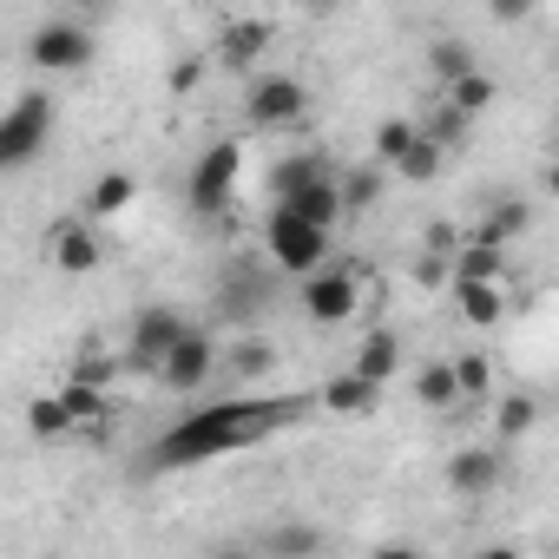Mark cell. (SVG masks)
<instances>
[{
	"label": "cell",
	"instance_id": "4",
	"mask_svg": "<svg viewBox=\"0 0 559 559\" xmlns=\"http://www.w3.org/2000/svg\"><path fill=\"white\" fill-rule=\"evenodd\" d=\"M93 60H99V34H93V21H80V14H60V21H47V27L27 34V67H34L40 80H73V73H86Z\"/></svg>",
	"mask_w": 559,
	"mask_h": 559
},
{
	"label": "cell",
	"instance_id": "20",
	"mask_svg": "<svg viewBox=\"0 0 559 559\" xmlns=\"http://www.w3.org/2000/svg\"><path fill=\"white\" fill-rule=\"evenodd\" d=\"M415 402H421L428 415H454V408H461V382H454V362H448V356L415 369Z\"/></svg>",
	"mask_w": 559,
	"mask_h": 559
},
{
	"label": "cell",
	"instance_id": "17",
	"mask_svg": "<svg viewBox=\"0 0 559 559\" xmlns=\"http://www.w3.org/2000/svg\"><path fill=\"white\" fill-rule=\"evenodd\" d=\"M349 369L389 389V382L402 376V336H395V330H369V336L356 343V356H349Z\"/></svg>",
	"mask_w": 559,
	"mask_h": 559
},
{
	"label": "cell",
	"instance_id": "23",
	"mask_svg": "<svg viewBox=\"0 0 559 559\" xmlns=\"http://www.w3.org/2000/svg\"><path fill=\"white\" fill-rule=\"evenodd\" d=\"M441 99L454 106V112H467V119H480L493 99H500V80L487 73V67H474V73H461V80H448L441 86Z\"/></svg>",
	"mask_w": 559,
	"mask_h": 559
},
{
	"label": "cell",
	"instance_id": "25",
	"mask_svg": "<svg viewBox=\"0 0 559 559\" xmlns=\"http://www.w3.org/2000/svg\"><path fill=\"white\" fill-rule=\"evenodd\" d=\"M382 178H389L382 165H356V171H343V178H336V191H343V217H362V211L382 198Z\"/></svg>",
	"mask_w": 559,
	"mask_h": 559
},
{
	"label": "cell",
	"instance_id": "10",
	"mask_svg": "<svg viewBox=\"0 0 559 559\" xmlns=\"http://www.w3.org/2000/svg\"><path fill=\"white\" fill-rule=\"evenodd\" d=\"M441 480H448L454 500H487V493H500V480H507V448H500V441H467V448L448 454Z\"/></svg>",
	"mask_w": 559,
	"mask_h": 559
},
{
	"label": "cell",
	"instance_id": "5",
	"mask_svg": "<svg viewBox=\"0 0 559 559\" xmlns=\"http://www.w3.org/2000/svg\"><path fill=\"white\" fill-rule=\"evenodd\" d=\"M310 119V86L297 73H250L243 80V126L250 132H297Z\"/></svg>",
	"mask_w": 559,
	"mask_h": 559
},
{
	"label": "cell",
	"instance_id": "33",
	"mask_svg": "<svg viewBox=\"0 0 559 559\" xmlns=\"http://www.w3.org/2000/svg\"><path fill=\"white\" fill-rule=\"evenodd\" d=\"M533 8H539V0H487V14H493V21H507V27H520Z\"/></svg>",
	"mask_w": 559,
	"mask_h": 559
},
{
	"label": "cell",
	"instance_id": "12",
	"mask_svg": "<svg viewBox=\"0 0 559 559\" xmlns=\"http://www.w3.org/2000/svg\"><path fill=\"white\" fill-rule=\"evenodd\" d=\"M47 263H53L60 276H93V270L106 263V237H99V224H93V217H67V224H53V230H47Z\"/></svg>",
	"mask_w": 559,
	"mask_h": 559
},
{
	"label": "cell",
	"instance_id": "7",
	"mask_svg": "<svg viewBox=\"0 0 559 559\" xmlns=\"http://www.w3.org/2000/svg\"><path fill=\"white\" fill-rule=\"evenodd\" d=\"M47 139H53V93L34 86V93H21L8 112H0V171L34 165L47 152Z\"/></svg>",
	"mask_w": 559,
	"mask_h": 559
},
{
	"label": "cell",
	"instance_id": "29",
	"mask_svg": "<svg viewBox=\"0 0 559 559\" xmlns=\"http://www.w3.org/2000/svg\"><path fill=\"white\" fill-rule=\"evenodd\" d=\"M467 126H474V119H467V112H454L448 99H441V112H435V119H421V132H428V139H435L441 152H461V139H467Z\"/></svg>",
	"mask_w": 559,
	"mask_h": 559
},
{
	"label": "cell",
	"instance_id": "16",
	"mask_svg": "<svg viewBox=\"0 0 559 559\" xmlns=\"http://www.w3.org/2000/svg\"><path fill=\"white\" fill-rule=\"evenodd\" d=\"M487 402H493V441H500V448H520V441L539 428V395L507 389V395H487Z\"/></svg>",
	"mask_w": 559,
	"mask_h": 559
},
{
	"label": "cell",
	"instance_id": "27",
	"mask_svg": "<svg viewBox=\"0 0 559 559\" xmlns=\"http://www.w3.org/2000/svg\"><path fill=\"white\" fill-rule=\"evenodd\" d=\"M27 435H34V441H67V435H73L60 395H34V402H27Z\"/></svg>",
	"mask_w": 559,
	"mask_h": 559
},
{
	"label": "cell",
	"instance_id": "31",
	"mask_svg": "<svg viewBox=\"0 0 559 559\" xmlns=\"http://www.w3.org/2000/svg\"><path fill=\"white\" fill-rule=\"evenodd\" d=\"M257 304H263V284H257V276H250V270H224V310L243 317V310H257Z\"/></svg>",
	"mask_w": 559,
	"mask_h": 559
},
{
	"label": "cell",
	"instance_id": "15",
	"mask_svg": "<svg viewBox=\"0 0 559 559\" xmlns=\"http://www.w3.org/2000/svg\"><path fill=\"white\" fill-rule=\"evenodd\" d=\"M60 408H67V421H73V435H99L106 421H112V395H106V382H93V376H73L67 389H60Z\"/></svg>",
	"mask_w": 559,
	"mask_h": 559
},
{
	"label": "cell",
	"instance_id": "9",
	"mask_svg": "<svg viewBox=\"0 0 559 559\" xmlns=\"http://www.w3.org/2000/svg\"><path fill=\"white\" fill-rule=\"evenodd\" d=\"M211 376H217V336H204V330H185V336L158 356V369H152V382H158L165 395H204Z\"/></svg>",
	"mask_w": 559,
	"mask_h": 559
},
{
	"label": "cell",
	"instance_id": "19",
	"mask_svg": "<svg viewBox=\"0 0 559 559\" xmlns=\"http://www.w3.org/2000/svg\"><path fill=\"white\" fill-rule=\"evenodd\" d=\"M217 369H230L237 382H263L276 369V349L263 336H237V343H217Z\"/></svg>",
	"mask_w": 559,
	"mask_h": 559
},
{
	"label": "cell",
	"instance_id": "13",
	"mask_svg": "<svg viewBox=\"0 0 559 559\" xmlns=\"http://www.w3.org/2000/svg\"><path fill=\"white\" fill-rule=\"evenodd\" d=\"M448 297H454V317L467 330H500L507 323V276H448Z\"/></svg>",
	"mask_w": 559,
	"mask_h": 559
},
{
	"label": "cell",
	"instance_id": "34",
	"mask_svg": "<svg viewBox=\"0 0 559 559\" xmlns=\"http://www.w3.org/2000/svg\"><path fill=\"white\" fill-rule=\"evenodd\" d=\"M198 73H204L198 60H191V67H171V93H191V86H198Z\"/></svg>",
	"mask_w": 559,
	"mask_h": 559
},
{
	"label": "cell",
	"instance_id": "2",
	"mask_svg": "<svg viewBox=\"0 0 559 559\" xmlns=\"http://www.w3.org/2000/svg\"><path fill=\"white\" fill-rule=\"evenodd\" d=\"M376 297H382V276H376L362 257H336V250H330L317 270H304V276H297V304H304V317H310V323H323V330L356 323Z\"/></svg>",
	"mask_w": 559,
	"mask_h": 559
},
{
	"label": "cell",
	"instance_id": "30",
	"mask_svg": "<svg viewBox=\"0 0 559 559\" xmlns=\"http://www.w3.org/2000/svg\"><path fill=\"white\" fill-rule=\"evenodd\" d=\"M526 224H533V211L513 198V204H500V211L487 217V230H480V237H487V243H520V237H526Z\"/></svg>",
	"mask_w": 559,
	"mask_h": 559
},
{
	"label": "cell",
	"instance_id": "36",
	"mask_svg": "<svg viewBox=\"0 0 559 559\" xmlns=\"http://www.w3.org/2000/svg\"><path fill=\"white\" fill-rule=\"evenodd\" d=\"M304 14H336V0H297Z\"/></svg>",
	"mask_w": 559,
	"mask_h": 559
},
{
	"label": "cell",
	"instance_id": "14",
	"mask_svg": "<svg viewBox=\"0 0 559 559\" xmlns=\"http://www.w3.org/2000/svg\"><path fill=\"white\" fill-rule=\"evenodd\" d=\"M270 21H257V14H243V21H224V34H217V47H211V60L224 67V73H237V80H250L257 73V60L270 53Z\"/></svg>",
	"mask_w": 559,
	"mask_h": 559
},
{
	"label": "cell",
	"instance_id": "11",
	"mask_svg": "<svg viewBox=\"0 0 559 559\" xmlns=\"http://www.w3.org/2000/svg\"><path fill=\"white\" fill-rule=\"evenodd\" d=\"M185 330H191V317H185L178 304H145V310L132 317V330H126V362H132L139 376H152L158 356H165Z\"/></svg>",
	"mask_w": 559,
	"mask_h": 559
},
{
	"label": "cell",
	"instance_id": "21",
	"mask_svg": "<svg viewBox=\"0 0 559 559\" xmlns=\"http://www.w3.org/2000/svg\"><path fill=\"white\" fill-rule=\"evenodd\" d=\"M441 165H448V152L415 126V139L395 152V165H389V171H395V178H408V185H435V178H441Z\"/></svg>",
	"mask_w": 559,
	"mask_h": 559
},
{
	"label": "cell",
	"instance_id": "18",
	"mask_svg": "<svg viewBox=\"0 0 559 559\" xmlns=\"http://www.w3.org/2000/svg\"><path fill=\"white\" fill-rule=\"evenodd\" d=\"M376 402H382V382H369L356 369H343V376H330L317 389V408H330V415H369Z\"/></svg>",
	"mask_w": 559,
	"mask_h": 559
},
{
	"label": "cell",
	"instance_id": "22",
	"mask_svg": "<svg viewBox=\"0 0 559 559\" xmlns=\"http://www.w3.org/2000/svg\"><path fill=\"white\" fill-rule=\"evenodd\" d=\"M132 191H139V178H132V171H99V178H93V191H86V204H80V217L106 224V217H119V211L132 204Z\"/></svg>",
	"mask_w": 559,
	"mask_h": 559
},
{
	"label": "cell",
	"instance_id": "24",
	"mask_svg": "<svg viewBox=\"0 0 559 559\" xmlns=\"http://www.w3.org/2000/svg\"><path fill=\"white\" fill-rule=\"evenodd\" d=\"M480 60H474V47L467 40H454V34H435L428 40V73H435V86H448V80H461V73H474Z\"/></svg>",
	"mask_w": 559,
	"mask_h": 559
},
{
	"label": "cell",
	"instance_id": "6",
	"mask_svg": "<svg viewBox=\"0 0 559 559\" xmlns=\"http://www.w3.org/2000/svg\"><path fill=\"white\" fill-rule=\"evenodd\" d=\"M237 191H243V145L237 139H217L198 165H191V178H185V204L198 211V217H224L230 204H237Z\"/></svg>",
	"mask_w": 559,
	"mask_h": 559
},
{
	"label": "cell",
	"instance_id": "26",
	"mask_svg": "<svg viewBox=\"0 0 559 559\" xmlns=\"http://www.w3.org/2000/svg\"><path fill=\"white\" fill-rule=\"evenodd\" d=\"M250 546H263V552H323V533L304 526V520H276V526H263Z\"/></svg>",
	"mask_w": 559,
	"mask_h": 559
},
{
	"label": "cell",
	"instance_id": "1",
	"mask_svg": "<svg viewBox=\"0 0 559 559\" xmlns=\"http://www.w3.org/2000/svg\"><path fill=\"white\" fill-rule=\"evenodd\" d=\"M276 421H290V408H270V402H237V408H211V415H191L178 421L158 448H152V467H191V461H211L237 441H257L270 435Z\"/></svg>",
	"mask_w": 559,
	"mask_h": 559
},
{
	"label": "cell",
	"instance_id": "32",
	"mask_svg": "<svg viewBox=\"0 0 559 559\" xmlns=\"http://www.w3.org/2000/svg\"><path fill=\"white\" fill-rule=\"evenodd\" d=\"M408 139H415V119H382V126H376V165L389 171V165H395V152H402Z\"/></svg>",
	"mask_w": 559,
	"mask_h": 559
},
{
	"label": "cell",
	"instance_id": "3",
	"mask_svg": "<svg viewBox=\"0 0 559 559\" xmlns=\"http://www.w3.org/2000/svg\"><path fill=\"white\" fill-rule=\"evenodd\" d=\"M270 191H276V204H290L297 217H310V224H323V230H336V224H343V191H336V171H330L317 152L284 158V165L270 171Z\"/></svg>",
	"mask_w": 559,
	"mask_h": 559
},
{
	"label": "cell",
	"instance_id": "8",
	"mask_svg": "<svg viewBox=\"0 0 559 559\" xmlns=\"http://www.w3.org/2000/svg\"><path fill=\"white\" fill-rule=\"evenodd\" d=\"M263 250H270V263H276V270L304 276V270H317L336 243H330V230H323V224L297 217L290 204H270V217H263Z\"/></svg>",
	"mask_w": 559,
	"mask_h": 559
},
{
	"label": "cell",
	"instance_id": "28",
	"mask_svg": "<svg viewBox=\"0 0 559 559\" xmlns=\"http://www.w3.org/2000/svg\"><path fill=\"white\" fill-rule=\"evenodd\" d=\"M448 362H454L461 402H487V395H493V369H487V356H448Z\"/></svg>",
	"mask_w": 559,
	"mask_h": 559
},
{
	"label": "cell",
	"instance_id": "35",
	"mask_svg": "<svg viewBox=\"0 0 559 559\" xmlns=\"http://www.w3.org/2000/svg\"><path fill=\"white\" fill-rule=\"evenodd\" d=\"M60 8H67V14H80V21H93V14L106 8V0H60Z\"/></svg>",
	"mask_w": 559,
	"mask_h": 559
}]
</instances>
